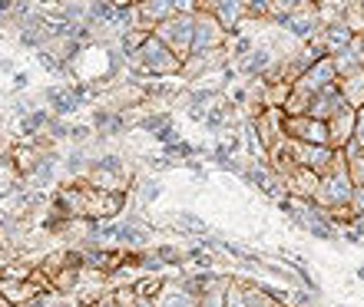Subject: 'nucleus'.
Returning a JSON list of instances; mask_svg holds the SVG:
<instances>
[{
	"label": "nucleus",
	"instance_id": "9d476101",
	"mask_svg": "<svg viewBox=\"0 0 364 307\" xmlns=\"http://www.w3.org/2000/svg\"><path fill=\"white\" fill-rule=\"evenodd\" d=\"M156 307H199V298L182 281H166L163 291L156 294Z\"/></svg>",
	"mask_w": 364,
	"mask_h": 307
},
{
	"label": "nucleus",
	"instance_id": "423d86ee",
	"mask_svg": "<svg viewBox=\"0 0 364 307\" xmlns=\"http://www.w3.org/2000/svg\"><path fill=\"white\" fill-rule=\"evenodd\" d=\"M199 7L215 13V20L225 27V33H235V30H239V20L249 13V0H202Z\"/></svg>",
	"mask_w": 364,
	"mask_h": 307
},
{
	"label": "nucleus",
	"instance_id": "dca6fc26",
	"mask_svg": "<svg viewBox=\"0 0 364 307\" xmlns=\"http://www.w3.org/2000/svg\"><path fill=\"white\" fill-rule=\"evenodd\" d=\"M245 307H278L269 288H245Z\"/></svg>",
	"mask_w": 364,
	"mask_h": 307
},
{
	"label": "nucleus",
	"instance_id": "f8f14e48",
	"mask_svg": "<svg viewBox=\"0 0 364 307\" xmlns=\"http://www.w3.org/2000/svg\"><path fill=\"white\" fill-rule=\"evenodd\" d=\"M351 179L348 175H331V179H325V185H321V192H325V199H328V205H345V202H351L355 199V189H351Z\"/></svg>",
	"mask_w": 364,
	"mask_h": 307
},
{
	"label": "nucleus",
	"instance_id": "b1692460",
	"mask_svg": "<svg viewBox=\"0 0 364 307\" xmlns=\"http://www.w3.org/2000/svg\"><path fill=\"white\" fill-rule=\"evenodd\" d=\"M355 133H358V143L364 145V109H361V116H358V123H355Z\"/></svg>",
	"mask_w": 364,
	"mask_h": 307
},
{
	"label": "nucleus",
	"instance_id": "f03ea898",
	"mask_svg": "<svg viewBox=\"0 0 364 307\" xmlns=\"http://www.w3.org/2000/svg\"><path fill=\"white\" fill-rule=\"evenodd\" d=\"M153 33L173 50L179 60L192 57V37H196V13H173L163 23H156Z\"/></svg>",
	"mask_w": 364,
	"mask_h": 307
},
{
	"label": "nucleus",
	"instance_id": "6ab92c4d",
	"mask_svg": "<svg viewBox=\"0 0 364 307\" xmlns=\"http://www.w3.org/2000/svg\"><path fill=\"white\" fill-rule=\"evenodd\" d=\"M225 307H245V288L242 284H225Z\"/></svg>",
	"mask_w": 364,
	"mask_h": 307
},
{
	"label": "nucleus",
	"instance_id": "4be33fe9",
	"mask_svg": "<svg viewBox=\"0 0 364 307\" xmlns=\"http://www.w3.org/2000/svg\"><path fill=\"white\" fill-rule=\"evenodd\" d=\"M272 4H275L278 17H282V13H291V10H301V7H305V0H272Z\"/></svg>",
	"mask_w": 364,
	"mask_h": 307
},
{
	"label": "nucleus",
	"instance_id": "ddd939ff",
	"mask_svg": "<svg viewBox=\"0 0 364 307\" xmlns=\"http://www.w3.org/2000/svg\"><path fill=\"white\" fill-rule=\"evenodd\" d=\"M93 125L100 129V135H116V133H123L126 119L116 113V109H100V113L93 116Z\"/></svg>",
	"mask_w": 364,
	"mask_h": 307
},
{
	"label": "nucleus",
	"instance_id": "6e6552de",
	"mask_svg": "<svg viewBox=\"0 0 364 307\" xmlns=\"http://www.w3.org/2000/svg\"><path fill=\"white\" fill-rule=\"evenodd\" d=\"M87 99V89L83 86H53L47 89V103L53 106V113L67 116V113H77L80 106Z\"/></svg>",
	"mask_w": 364,
	"mask_h": 307
},
{
	"label": "nucleus",
	"instance_id": "393cba45",
	"mask_svg": "<svg viewBox=\"0 0 364 307\" xmlns=\"http://www.w3.org/2000/svg\"><path fill=\"white\" fill-rule=\"evenodd\" d=\"M133 307H156V298H139V294H136Z\"/></svg>",
	"mask_w": 364,
	"mask_h": 307
},
{
	"label": "nucleus",
	"instance_id": "a211bd4d",
	"mask_svg": "<svg viewBox=\"0 0 364 307\" xmlns=\"http://www.w3.org/2000/svg\"><path fill=\"white\" fill-rule=\"evenodd\" d=\"M163 284H166V281L156 274V278H139L129 291H133V294H139V298H156V294L163 291Z\"/></svg>",
	"mask_w": 364,
	"mask_h": 307
},
{
	"label": "nucleus",
	"instance_id": "20e7f679",
	"mask_svg": "<svg viewBox=\"0 0 364 307\" xmlns=\"http://www.w3.org/2000/svg\"><path fill=\"white\" fill-rule=\"evenodd\" d=\"M285 129L308 145H328V139H331L328 123L325 119H315V116H288Z\"/></svg>",
	"mask_w": 364,
	"mask_h": 307
},
{
	"label": "nucleus",
	"instance_id": "cd10ccee",
	"mask_svg": "<svg viewBox=\"0 0 364 307\" xmlns=\"http://www.w3.org/2000/svg\"><path fill=\"white\" fill-rule=\"evenodd\" d=\"M196 4H202V0H196Z\"/></svg>",
	"mask_w": 364,
	"mask_h": 307
},
{
	"label": "nucleus",
	"instance_id": "f3484780",
	"mask_svg": "<svg viewBox=\"0 0 364 307\" xmlns=\"http://www.w3.org/2000/svg\"><path fill=\"white\" fill-rule=\"evenodd\" d=\"M269 63H272L269 50H252V57H245L242 69H245L249 77H255V73H262V69H269Z\"/></svg>",
	"mask_w": 364,
	"mask_h": 307
},
{
	"label": "nucleus",
	"instance_id": "aec40b11",
	"mask_svg": "<svg viewBox=\"0 0 364 307\" xmlns=\"http://www.w3.org/2000/svg\"><path fill=\"white\" fill-rule=\"evenodd\" d=\"M176 225H182V228H189V231H199V235H205V221H199L196 215H192V211H179Z\"/></svg>",
	"mask_w": 364,
	"mask_h": 307
},
{
	"label": "nucleus",
	"instance_id": "9b49d317",
	"mask_svg": "<svg viewBox=\"0 0 364 307\" xmlns=\"http://www.w3.org/2000/svg\"><path fill=\"white\" fill-rule=\"evenodd\" d=\"M282 23H285V30L295 33V37H311L318 27V17L308 7H301V10H291V13H282Z\"/></svg>",
	"mask_w": 364,
	"mask_h": 307
},
{
	"label": "nucleus",
	"instance_id": "bb28decb",
	"mask_svg": "<svg viewBox=\"0 0 364 307\" xmlns=\"http://www.w3.org/2000/svg\"><path fill=\"white\" fill-rule=\"evenodd\" d=\"M361 53H364V37H361Z\"/></svg>",
	"mask_w": 364,
	"mask_h": 307
},
{
	"label": "nucleus",
	"instance_id": "f257e3e1",
	"mask_svg": "<svg viewBox=\"0 0 364 307\" xmlns=\"http://www.w3.org/2000/svg\"><path fill=\"white\" fill-rule=\"evenodd\" d=\"M133 67H136V73H143V77H176L182 69V60L176 57L156 33H149V37L143 40V47L136 50Z\"/></svg>",
	"mask_w": 364,
	"mask_h": 307
},
{
	"label": "nucleus",
	"instance_id": "1a4fd4ad",
	"mask_svg": "<svg viewBox=\"0 0 364 307\" xmlns=\"http://www.w3.org/2000/svg\"><path fill=\"white\" fill-rule=\"evenodd\" d=\"M136 17L143 23L146 30H153L156 23H163L166 17H173L176 13V4L173 0H136Z\"/></svg>",
	"mask_w": 364,
	"mask_h": 307
},
{
	"label": "nucleus",
	"instance_id": "2eb2a0df",
	"mask_svg": "<svg viewBox=\"0 0 364 307\" xmlns=\"http://www.w3.org/2000/svg\"><path fill=\"white\" fill-rule=\"evenodd\" d=\"M325 40L331 50H345L348 43H351V30H348V23H331V27L325 30Z\"/></svg>",
	"mask_w": 364,
	"mask_h": 307
},
{
	"label": "nucleus",
	"instance_id": "0eeeda50",
	"mask_svg": "<svg viewBox=\"0 0 364 307\" xmlns=\"http://www.w3.org/2000/svg\"><path fill=\"white\" fill-rule=\"evenodd\" d=\"M43 294V288H37L33 281H0V298L10 307H30L33 301Z\"/></svg>",
	"mask_w": 364,
	"mask_h": 307
},
{
	"label": "nucleus",
	"instance_id": "a878e982",
	"mask_svg": "<svg viewBox=\"0 0 364 307\" xmlns=\"http://www.w3.org/2000/svg\"><path fill=\"white\" fill-rule=\"evenodd\" d=\"M358 278H361V281H364V264H361V268H358Z\"/></svg>",
	"mask_w": 364,
	"mask_h": 307
},
{
	"label": "nucleus",
	"instance_id": "39448f33",
	"mask_svg": "<svg viewBox=\"0 0 364 307\" xmlns=\"http://www.w3.org/2000/svg\"><path fill=\"white\" fill-rule=\"evenodd\" d=\"M335 77H338V67H335V60H328V57H321L318 63H311V67L301 73V83H298V89L301 93H321V89H328V86H335Z\"/></svg>",
	"mask_w": 364,
	"mask_h": 307
},
{
	"label": "nucleus",
	"instance_id": "4468645a",
	"mask_svg": "<svg viewBox=\"0 0 364 307\" xmlns=\"http://www.w3.org/2000/svg\"><path fill=\"white\" fill-rule=\"evenodd\" d=\"M328 133H331V143L345 145L348 139H351V133H355V119H351V113L341 109V119H338V113H335V119L328 123Z\"/></svg>",
	"mask_w": 364,
	"mask_h": 307
},
{
	"label": "nucleus",
	"instance_id": "7ed1b4c3",
	"mask_svg": "<svg viewBox=\"0 0 364 307\" xmlns=\"http://www.w3.org/2000/svg\"><path fill=\"white\" fill-rule=\"evenodd\" d=\"M225 43V27H222L215 13L209 10H196V37H192V53H209V50H222Z\"/></svg>",
	"mask_w": 364,
	"mask_h": 307
},
{
	"label": "nucleus",
	"instance_id": "5701e85b",
	"mask_svg": "<svg viewBox=\"0 0 364 307\" xmlns=\"http://www.w3.org/2000/svg\"><path fill=\"white\" fill-rule=\"evenodd\" d=\"M156 195H159V182H146V189H143V202L156 199Z\"/></svg>",
	"mask_w": 364,
	"mask_h": 307
},
{
	"label": "nucleus",
	"instance_id": "412c9836",
	"mask_svg": "<svg viewBox=\"0 0 364 307\" xmlns=\"http://www.w3.org/2000/svg\"><path fill=\"white\" fill-rule=\"evenodd\" d=\"M272 10H275V4H272V0H249V13H252V17H269Z\"/></svg>",
	"mask_w": 364,
	"mask_h": 307
}]
</instances>
